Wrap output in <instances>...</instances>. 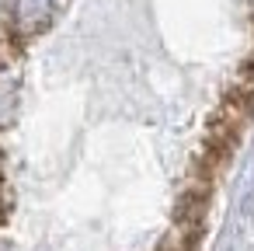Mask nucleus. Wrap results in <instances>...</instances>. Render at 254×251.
<instances>
[{"label":"nucleus","instance_id":"obj_1","mask_svg":"<svg viewBox=\"0 0 254 251\" xmlns=\"http://www.w3.org/2000/svg\"><path fill=\"white\" fill-rule=\"evenodd\" d=\"M254 115V0H0V251H202Z\"/></svg>","mask_w":254,"mask_h":251}]
</instances>
